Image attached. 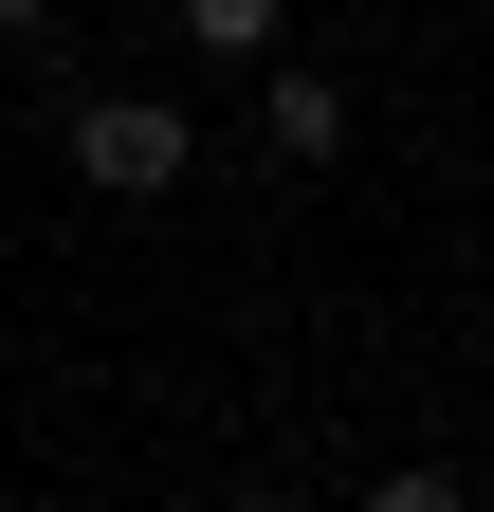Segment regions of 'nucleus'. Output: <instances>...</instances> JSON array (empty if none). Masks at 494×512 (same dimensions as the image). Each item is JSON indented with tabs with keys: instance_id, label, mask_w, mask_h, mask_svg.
<instances>
[{
	"instance_id": "nucleus-1",
	"label": "nucleus",
	"mask_w": 494,
	"mask_h": 512,
	"mask_svg": "<svg viewBox=\"0 0 494 512\" xmlns=\"http://www.w3.org/2000/svg\"><path fill=\"white\" fill-rule=\"evenodd\" d=\"M74 183H92V202H165V183H183V110L165 92H92L74 110Z\"/></svg>"
},
{
	"instance_id": "nucleus-2",
	"label": "nucleus",
	"mask_w": 494,
	"mask_h": 512,
	"mask_svg": "<svg viewBox=\"0 0 494 512\" xmlns=\"http://www.w3.org/2000/svg\"><path fill=\"white\" fill-rule=\"evenodd\" d=\"M257 128H275V165H330V147H348V92H330V74H275Z\"/></svg>"
},
{
	"instance_id": "nucleus-3",
	"label": "nucleus",
	"mask_w": 494,
	"mask_h": 512,
	"mask_svg": "<svg viewBox=\"0 0 494 512\" xmlns=\"http://www.w3.org/2000/svg\"><path fill=\"white\" fill-rule=\"evenodd\" d=\"M183 37H202V55H257V37H275V0H183Z\"/></svg>"
},
{
	"instance_id": "nucleus-4",
	"label": "nucleus",
	"mask_w": 494,
	"mask_h": 512,
	"mask_svg": "<svg viewBox=\"0 0 494 512\" xmlns=\"http://www.w3.org/2000/svg\"><path fill=\"white\" fill-rule=\"evenodd\" d=\"M0 37H55V0H0Z\"/></svg>"
}]
</instances>
